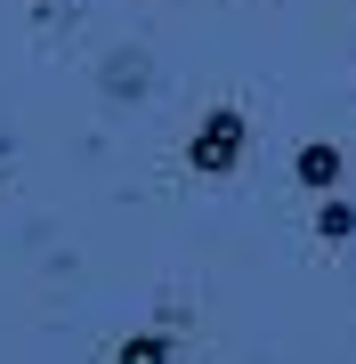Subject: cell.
Here are the masks:
<instances>
[{
	"instance_id": "cell-1",
	"label": "cell",
	"mask_w": 356,
	"mask_h": 364,
	"mask_svg": "<svg viewBox=\"0 0 356 364\" xmlns=\"http://www.w3.org/2000/svg\"><path fill=\"white\" fill-rule=\"evenodd\" d=\"M235 154H243V114L219 105V114L203 122V138H195V170H235Z\"/></svg>"
},
{
	"instance_id": "cell-2",
	"label": "cell",
	"mask_w": 356,
	"mask_h": 364,
	"mask_svg": "<svg viewBox=\"0 0 356 364\" xmlns=\"http://www.w3.org/2000/svg\"><path fill=\"white\" fill-rule=\"evenodd\" d=\"M340 178V146H300V186H332Z\"/></svg>"
},
{
	"instance_id": "cell-3",
	"label": "cell",
	"mask_w": 356,
	"mask_h": 364,
	"mask_svg": "<svg viewBox=\"0 0 356 364\" xmlns=\"http://www.w3.org/2000/svg\"><path fill=\"white\" fill-rule=\"evenodd\" d=\"M316 235H332V243H348V235H356V210H348V203H324V219H316Z\"/></svg>"
},
{
	"instance_id": "cell-4",
	"label": "cell",
	"mask_w": 356,
	"mask_h": 364,
	"mask_svg": "<svg viewBox=\"0 0 356 364\" xmlns=\"http://www.w3.org/2000/svg\"><path fill=\"white\" fill-rule=\"evenodd\" d=\"M122 364H162V340H130V348H122Z\"/></svg>"
}]
</instances>
